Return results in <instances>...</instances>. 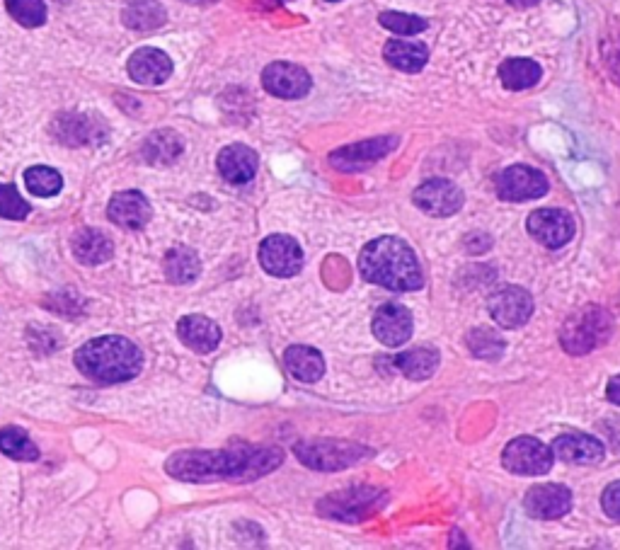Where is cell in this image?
<instances>
[{"instance_id":"1","label":"cell","mask_w":620,"mask_h":550,"mask_svg":"<svg viewBox=\"0 0 620 550\" xmlns=\"http://www.w3.org/2000/svg\"><path fill=\"white\" fill-rule=\"evenodd\" d=\"M284 454L277 446L235 444L218 451H177L165 461V471L185 483H252L281 466Z\"/></svg>"},{"instance_id":"2","label":"cell","mask_w":620,"mask_h":550,"mask_svg":"<svg viewBox=\"0 0 620 550\" xmlns=\"http://www.w3.org/2000/svg\"><path fill=\"white\" fill-rule=\"evenodd\" d=\"M359 269L366 282L386 286L390 291H415L424 284L417 255L400 238L371 240L361 250Z\"/></svg>"},{"instance_id":"3","label":"cell","mask_w":620,"mask_h":550,"mask_svg":"<svg viewBox=\"0 0 620 550\" xmlns=\"http://www.w3.org/2000/svg\"><path fill=\"white\" fill-rule=\"evenodd\" d=\"M76 366L80 374L90 381L105 383H124L141 374L143 354L141 349L122 335H105L97 340L85 342L76 352Z\"/></svg>"},{"instance_id":"4","label":"cell","mask_w":620,"mask_h":550,"mask_svg":"<svg viewBox=\"0 0 620 550\" xmlns=\"http://www.w3.org/2000/svg\"><path fill=\"white\" fill-rule=\"evenodd\" d=\"M613 320L604 308L584 306L565 320L560 330V342L565 352L589 354L591 349L601 347L611 337Z\"/></svg>"},{"instance_id":"5","label":"cell","mask_w":620,"mask_h":550,"mask_svg":"<svg viewBox=\"0 0 620 550\" xmlns=\"http://www.w3.org/2000/svg\"><path fill=\"white\" fill-rule=\"evenodd\" d=\"M371 454V449L354 444V441L323 439L296 444V456L301 458L303 466L313 468V471H342V468L354 466Z\"/></svg>"},{"instance_id":"6","label":"cell","mask_w":620,"mask_h":550,"mask_svg":"<svg viewBox=\"0 0 620 550\" xmlns=\"http://www.w3.org/2000/svg\"><path fill=\"white\" fill-rule=\"evenodd\" d=\"M386 492L378 488H349L342 492H332L318 504V512L325 519L335 521H361L371 517L373 512L383 507Z\"/></svg>"},{"instance_id":"7","label":"cell","mask_w":620,"mask_h":550,"mask_svg":"<svg viewBox=\"0 0 620 550\" xmlns=\"http://www.w3.org/2000/svg\"><path fill=\"white\" fill-rule=\"evenodd\" d=\"M553 449L533 437H519L509 441L502 454L507 471L516 475H545L553 468Z\"/></svg>"},{"instance_id":"8","label":"cell","mask_w":620,"mask_h":550,"mask_svg":"<svg viewBox=\"0 0 620 550\" xmlns=\"http://www.w3.org/2000/svg\"><path fill=\"white\" fill-rule=\"evenodd\" d=\"M51 136L63 146H93L107 136V124L95 114L63 112L51 122Z\"/></svg>"},{"instance_id":"9","label":"cell","mask_w":620,"mask_h":550,"mask_svg":"<svg viewBox=\"0 0 620 550\" xmlns=\"http://www.w3.org/2000/svg\"><path fill=\"white\" fill-rule=\"evenodd\" d=\"M395 146H398V136H378V139L352 143V146H344L332 153L330 165L342 173H359V170H366L369 165L386 158Z\"/></svg>"},{"instance_id":"10","label":"cell","mask_w":620,"mask_h":550,"mask_svg":"<svg viewBox=\"0 0 620 550\" xmlns=\"http://www.w3.org/2000/svg\"><path fill=\"white\" fill-rule=\"evenodd\" d=\"M548 192V180L541 170H533L528 165H512L497 175V194L507 202H526L538 199Z\"/></svg>"},{"instance_id":"11","label":"cell","mask_w":620,"mask_h":550,"mask_svg":"<svg viewBox=\"0 0 620 550\" xmlns=\"http://www.w3.org/2000/svg\"><path fill=\"white\" fill-rule=\"evenodd\" d=\"M260 262L272 277H294L303 267V250L291 236H269L260 245Z\"/></svg>"},{"instance_id":"12","label":"cell","mask_w":620,"mask_h":550,"mask_svg":"<svg viewBox=\"0 0 620 550\" xmlns=\"http://www.w3.org/2000/svg\"><path fill=\"white\" fill-rule=\"evenodd\" d=\"M262 85L269 95L281 97V100H298V97L308 95L310 76L306 68L296 66V63L277 61L264 68Z\"/></svg>"},{"instance_id":"13","label":"cell","mask_w":620,"mask_h":550,"mask_svg":"<svg viewBox=\"0 0 620 550\" xmlns=\"http://www.w3.org/2000/svg\"><path fill=\"white\" fill-rule=\"evenodd\" d=\"M490 313L502 328H521L533 315V296L521 286H504L490 299Z\"/></svg>"},{"instance_id":"14","label":"cell","mask_w":620,"mask_h":550,"mask_svg":"<svg viewBox=\"0 0 620 550\" xmlns=\"http://www.w3.org/2000/svg\"><path fill=\"white\" fill-rule=\"evenodd\" d=\"M528 233L545 248H562L574 236V221L562 209H538L528 216Z\"/></svg>"},{"instance_id":"15","label":"cell","mask_w":620,"mask_h":550,"mask_svg":"<svg viewBox=\"0 0 620 550\" xmlns=\"http://www.w3.org/2000/svg\"><path fill=\"white\" fill-rule=\"evenodd\" d=\"M412 199L429 216H453L463 206V192L449 180H427Z\"/></svg>"},{"instance_id":"16","label":"cell","mask_w":620,"mask_h":550,"mask_svg":"<svg viewBox=\"0 0 620 550\" xmlns=\"http://www.w3.org/2000/svg\"><path fill=\"white\" fill-rule=\"evenodd\" d=\"M524 507L533 519H560L572 509V492L565 485H536L526 492Z\"/></svg>"},{"instance_id":"17","label":"cell","mask_w":620,"mask_h":550,"mask_svg":"<svg viewBox=\"0 0 620 550\" xmlns=\"http://www.w3.org/2000/svg\"><path fill=\"white\" fill-rule=\"evenodd\" d=\"M107 216L109 221L117 223V226L129 228V231H139V228L151 221L153 209L151 202H148L141 192L129 189V192H119L109 199Z\"/></svg>"},{"instance_id":"18","label":"cell","mask_w":620,"mask_h":550,"mask_svg":"<svg viewBox=\"0 0 620 550\" xmlns=\"http://www.w3.org/2000/svg\"><path fill=\"white\" fill-rule=\"evenodd\" d=\"M412 313L405 306L398 303H386V306L378 308L376 318H373V335L378 337V342L388 347L405 345L412 337Z\"/></svg>"},{"instance_id":"19","label":"cell","mask_w":620,"mask_h":550,"mask_svg":"<svg viewBox=\"0 0 620 550\" xmlns=\"http://www.w3.org/2000/svg\"><path fill=\"white\" fill-rule=\"evenodd\" d=\"M553 456L565 463H577V466H591V463L604 461L606 449L601 441L591 439L589 434L567 432L560 434L553 441Z\"/></svg>"},{"instance_id":"20","label":"cell","mask_w":620,"mask_h":550,"mask_svg":"<svg viewBox=\"0 0 620 550\" xmlns=\"http://www.w3.org/2000/svg\"><path fill=\"white\" fill-rule=\"evenodd\" d=\"M216 165L223 180L231 182V185H245V182H250L252 177H255L260 158H257V153L252 151L250 146L233 143V146H226L218 153Z\"/></svg>"},{"instance_id":"21","label":"cell","mask_w":620,"mask_h":550,"mask_svg":"<svg viewBox=\"0 0 620 550\" xmlns=\"http://www.w3.org/2000/svg\"><path fill=\"white\" fill-rule=\"evenodd\" d=\"M129 76L141 85H163L172 76V59L160 49H139L129 59Z\"/></svg>"},{"instance_id":"22","label":"cell","mask_w":620,"mask_h":550,"mask_svg":"<svg viewBox=\"0 0 620 550\" xmlns=\"http://www.w3.org/2000/svg\"><path fill=\"white\" fill-rule=\"evenodd\" d=\"M177 335L197 354H209L221 345V328L206 315H185L177 323Z\"/></svg>"},{"instance_id":"23","label":"cell","mask_w":620,"mask_h":550,"mask_svg":"<svg viewBox=\"0 0 620 550\" xmlns=\"http://www.w3.org/2000/svg\"><path fill=\"white\" fill-rule=\"evenodd\" d=\"M73 255L88 267L105 265L107 260H112L114 243L107 233L97 231V228H83L73 236Z\"/></svg>"},{"instance_id":"24","label":"cell","mask_w":620,"mask_h":550,"mask_svg":"<svg viewBox=\"0 0 620 550\" xmlns=\"http://www.w3.org/2000/svg\"><path fill=\"white\" fill-rule=\"evenodd\" d=\"M284 364L289 374L301 383H315L325 374V359L318 349L294 345L284 352Z\"/></svg>"},{"instance_id":"25","label":"cell","mask_w":620,"mask_h":550,"mask_svg":"<svg viewBox=\"0 0 620 550\" xmlns=\"http://www.w3.org/2000/svg\"><path fill=\"white\" fill-rule=\"evenodd\" d=\"M185 151V141L172 129H160L148 136L141 146V156L148 165H172Z\"/></svg>"},{"instance_id":"26","label":"cell","mask_w":620,"mask_h":550,"mask_svg":"<svg viewBox=\"0 0 620 550\" xmlns=\"http://www.w3.org/2000/svg\"><path fill=\"white\" fill-rule=\"evenodd\" d=\"M383 56H386L390 66L405 73L422 71L424 63L429 61L427 47L419 42H407V39H390L386 49H383Z\"/></svg>"},{"instance_id":"27","label":"cell","mask_w":620,"mask_h":550,"mask_svg":"<svg viewBox=\"0 0 620 550\" xmlns=\"http://www.w3.org/2000/svg\"><path fill=\"white\" fill-rule=\"evenodd\" d=\"M122 17L124 25L136 32H153L158 30V27H163L165 20H168L165 8L158 0H134L131 5H126Z\"/></svg>"},{"instance_id":"28","label":"cell","mask_w":620,"mask_h":550,"mask_svg":"<svg viewBox=\"0 0 620 550\" xmlns=\"http://www.w3.org/2000/svg\"><path fill=\"white\" fill-rule=\"evenodd\" d=\"M165 277L172 284H192L194 279L199 277L202 272V262H199V255L189 248H172L163 260Z\"/></svg>"},{"instance_id":"29","label":"cell","mask_w":620,"mask_h":550,"mask_svg":"<svg viewBox=\"0 0 620 550\" xmlns=\"http://www.w3.org/2000/svg\"><path fill=\"white\" fill-rule=\"evenodd\" d=\"M439 366V352L432 347H417L395 357V369H400L410 381L429 378Z\"/></svg>"},{"instance_id":"30","label":"cell","mask_w":620,"mask_h":550,"mask_svg":"<svg viewBox=\"0 0 620 550\" xmlns=\"http://www.w3.org/2000/svg\"><path fill=\"white\" fill-rule=\"evenodd\" d=\"M499 78L504 88L526 90L541 80V66L531 59H509L499 66Z\"/></svg>"},{"instance_id":"31","label":"cell","mask_w":620,"mask_h":550,"mask_svg":"<svg viewBox=\"0 0 620 550\" xmlns=\"http://www.w3.org/2000/svg\"><path fill=\"white\" fill-rule=\"evenodd\" d=\"M0 454L13 458V461H37L39 449L27 437V432L17 427H5L0 429Z\"/></svg>"},{"instance_id":"32","label":"cell","mask_w":620,"mask_h":550,"mask_svg":"<svg viewBox=\"0 0 620 550\" xmlns=\"http://www.w3.org/2000/svg\"><path fill=\"white\" fill-rule=\"evenodd\" d=\"M25 187L37 197H56L63 187V177L47 165H34L25 173Z\"/></svg>"},{"instance_id":"33","label":"cell","mask_w":620,"mask_h":550,"mask_svg":"<svg viewBox=\"0 0 620 550\" xmlns=\"http://www.w3.org/2000/svg\"><path fill=\"white\" fill-rule=\"evenodd\" d=\"M5 8L22 27H42L47 22V3L44 0H5Z\"/></svg>"},{"instance_id":"34","label":"cell","mask_w":620,"mask_h":550,"mask_svg":"<svg viewBox=\"0 0 620 550\" xmlns=\"http://www.w3.org/2000/svg\"><path fill=\"white\" fill-rule=\"evenodd\" d=\"M468 345H470V352L480 359H497L499 354L504 352L502 337H499L495 330H487V328H478L470 332Z\"/></svg>"},{"instance_id":"35","label":"cell","mask_w":620,"mask_h":550,"mask_svg":"<svg viewBox=\"0 0 620 550\" xmlns=\"http://www.w3.org/2000/svg\"><path fill=\"white\" fill-rule=\"evenodd\" d=\"M378 22H381L386 30L400 34V37H412V34L427 30V20L407 13H383L378 17Z\"/></svg>"},{"instance_id":"36","label":"cell","mask_w":620,"mask_h":550,"mask_svg":"<svg viewBox=\"0 0 620 550\" xmlns=\"http://www.w3.org/2000/svg\"><path fill=\"white\" fill-rule=\"evenodd\" d=\"M30 214V204L20 197L13 185H0V216L10 221H22Z\"/></svg>"},{"instance_id":"37","label":"cell","mask_w":620,"mask_h":550,"mask_svg":"<svg viewBox=\"0 0 620 550\" xmlns=\"http://www.w3.org/2000/svg\"><path fill=\"white\" fill-rule=\"evenodd\" d=\"M601 504H604L606 517L613 519V521H618V524H620V480H618V483L608 485V488L604 490Z\"/></svg>"},{"instance_id":"38","label":"cell","mask_w":620,"mask_h":550,"mask_svg":"<svg viewBox=\"0 0 620 550\" xmlns=\"http://www.w3.org/2000/svg\"><path fill=\"white\" fill-rule=\"evenodd\" d=\"M608 398H611V403L620 405V374L611 378V383H608Z\"/></svg>"},{"instance_id":"39","label":"cell","mask_w":620,"mask_h":550,"mask_svg":"<svg viewBox=\"0 0 620 550\" xmlns=\"http://www.w3.org/2000/svg\"><path fill=\"white\" fill-rule=\"evenodd\" d=\"M509 3H512L514 8H533V5H538L541 0H509Z\"/></svg>"},{"instance_id":"40","label":"cell","mask_w":620,"mask_h":550,"mask_svg":"<svg viewBox=\"0 0 620 550\" xmlns=\"http://www.w3.org/2000/svg\"><path fill=\"white\" fill-rule=\"evenodd\" d=\"M185 3H192V5H211V3H216V0H185Z\"/></svg>"},{"instance_id":"41","label":"cell","mask_w":620,"mask_h":550,"mask_svg":"<svg viewBox=\"0 0 620 550\" xmlns=\"http://www.w3.org/2000/svg\"><path fill=\"white\" fill-rule=\"evenodd\" d=\"M330 3H337V0H330Z\"/></svg>"}]
</instances>
